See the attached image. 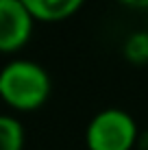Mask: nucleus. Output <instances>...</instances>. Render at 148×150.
<instances>
[{"mask_svg": "<svg viewBox=\"0 0 148 150\" xmlns=\"http://www.w3.org/2000/svg\"><path fill=\"white\" fill-rule=\"evenodd\" d=\"M50 74L39 63L15 59L0 68V100L15 111H35L50 98Z\"/></svg>", "mask_w": 148, "mask_h": 150, "instance_id": "1", "label": "nucleus"}, {"mask_svg": "<svg viewBox=\"0 0 148 150\" xmlns=\"http://www.w3.org/2000/svg\"><path fill=\"white\" fill-rule=\"evenodd\" d=\"M140 142V128L129 111L109 107L98 111L85 128L89 150H133Z\"/></svg>", "mask_w": 148, "mask_h": 150, "instance_id": "2", "label": "nucleus"}, {"mask_svg": "<svg viewBox=\"0 0 148 150\" xmlns=\"http://www.w3.org/2000/svg\"><path fill=\"white\" fill-rule=\"evenodd\" d=\"M35 18L20 0H0V52H18L33 35Z\"/></svg>", "mask_w": 148, "mask_h": 150, "instance_id": "3", "label": "nucleus"}, {"mask_svg": "<svg viewBox=\"0 0 148 150\" xmlns=\"http://www.w3.org/2000/svg\"><path fill=\"white\" fill-rule=\"evenodd\" d=\"M24 7L28 9V13L35 20L42 22H59L70 15H74L83 7L85 0H20Z\"/></svg>", "mask_w": 148, "mask_h": 150, "instance_id": "4", "label": "nucleus"}, {"mask_svg": "<svg viewBox=\"0 0 148 150\" xmlns=\"http://www.w3.org/2000/svg\"><path fill=\"white\" fill-rule=\"evenodd\" d=\"M24 126L13 115H0V150H22Z\"/></svg>", "mask_w": 148, "mask_h": 150, "instance_id": "5", "label": "nucleus"}, {"mask_svg": "<svg viewBox=\"0 0 148 150\" xmlns=\"http://www.w3.org/2000/svg\"><path fill=\"white\" fill-rule=\"evenodd\" d=\"M122 52H124V57L133 65H144V63H148V30L129 35L126 41H124Z\"/></svg>", "mask_w": 148, "mask_h": 150, "instance_id": "6", "label": "nucleus"}, {"mask_svg": "<svg viewBox=\"0 0 148 150\" xmlns=\"http://www.w3.org/2000/svg\"><path fill=\"white\" fill-rule=\"evenodd\" d=\"M118 2L126 4L131 9H148V0H118Z\"/></svg>", "mask_w": 148, "mask_h": 150, "instance_id": "7", "label": "nucleus"}, {"mask_svg": "<svg viewBox=\"0 0 148 150\" xmlns=\"http://www.w3.org/2000/svg\"><path fill=\"white\" fill-rule=\"evenodd\" d=\"M142 146V150H148V133L146 135H140V142H137Z\"/></svg>", "mask_w": 148, "mask_h": 150, "instance_id": "8", "label": "nucleus"}]
</instances>
